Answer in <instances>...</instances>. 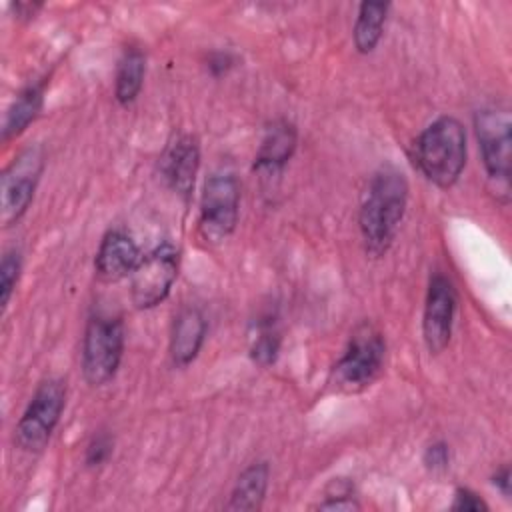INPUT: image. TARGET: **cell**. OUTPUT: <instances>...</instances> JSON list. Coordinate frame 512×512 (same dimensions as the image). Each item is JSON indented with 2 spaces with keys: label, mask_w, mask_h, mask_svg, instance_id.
<instances>
[{
  "label": "cell",
  "mask_w": 512,
  "mask_h": 512,
  "mask_svg": "<svg viewBox=\"0 0 512 512\" xmlns=\"http://www.w3.org/2000/svg\"><path fill=\"white\" fill-rule=\"evenodd\" d=\"M408 204V182L396 168L378 170L364 194L358 226L364 248L378 258L392 246Z\"/></svg>",
  "instance_id": "6da1fadb"
},
{
  "label": "cell",
  "mask_w": 512,
  "mask_h": 512,
  "mask_svg": "<svg viewBox=\"0 0 512 512\" xmlns=\"http://www.w3.org/2000/svg\"><path fill=\"white\" fill-rule=\"evenodd\" d=\"M418 170L438 188H450L466 166V130L454 116H440L414 142Z\"/></svg>",
  "instance_id": "7a4b0ae2"
},
{
  "label": "cell",
  "mask_w": 512,
  "mask_h": 512,
  "mask_svg": "<svg viewBox=\"0 0 512 512\" xmlns=\"http://www.w3.org/2000/svg\"><path fill=\"white\" fill-rule=\"evenodd\" d=\"M384 352L386 344L382 334L370 322H362L352 332L346 352L334 364L330 384L344 394L366 390L382 370Z\"/></svg>",
  "instance_id": "3957f363"
},
{
  "label": "cell",
  "mask_w": 512,
  "mask_h": 512,
  "mask_svg": "<svg viewBox=\"0 0 512 512\" xmlns=\"http://www.w3.org/2000/svg\"><path fill=\"white\" fill-rule=\"evenodd\" d=\"M124 352V324L120 316L96 312L88 318L82 338V374L90 386L110 382Z\"/></svg>",
  "instance_id": "277c9868"
},
{
  "label": "cell",
  "mask_w": 512,
  "mask_h": 512,
  "mask_svg": "<svg viewBox=\"0 0 512 512\" xmlns=\"http://www.w3.org/2000/svg\"><path fill=\"white\" fill-rule=\"evenodd\" d=\"M474 128L482 162L490 182L496 184V196L508 202L510 196V110L506 104H492L476 112Z\"/></svg>",
  "instance_id": "5b68a950"
},
{
  "label": "cell",
  "mask_w": 512,
  "mask_h": 512,
  "mask_svg": "<svg viewBox=\"0 0 512 512\" xmlns=\"http://www.w3.org/2000/svg\"><path fill=\"white\" fill-rule=\"evenodd\" d=\"M66 404V384L60 378H46L38 384L22 412L14 440L24 452H42L60 422Z\"/></svg>",
  "instance_id": "8992f818"
},
{
  "label": "cell",
  "mask_w": 512,
  "mask_h": 512,
  "mask_svg": "<svg viewBox=\"0 0 512 512\" xmlns=\"http://www.w3.org/2000/svg\"><path fill=\"white\" fill-rule=\"evenodd\" d=\"M240 212V184L234 174H212L202 190L198 230L208 244L226 240L236 224Z\"/></svg>",
  "instance_id": "52a82bcc"
},
{
  "label": "cell",
  "mask_w": 512,
  "mask_h": 512,
  "mask_svg": "<svg viewBox=\"0 0 512 512\" xmlns=\"http://www.w3.org/2000/svg\"><path fill=\"white\" fill-rule=\"evenodd\" d=\"M180 254L172 244L156 246L130 274V298L136 308L148 310L158 306L178 276Z\"/></svg>",
  "instance_id": "ba28073f"
},
{
  "label": "cell",
  "mask_w": 512,
  "mask_h": 512,
  "mask_svg": "<svg viewBox=\"0 0 512 512\" xmlns=\"http://www.w3.org/2000/svg\"><path fill=\"white\" fill-rule=\"evenodd\" d=\"M44 170V154L38 146L22 150L2 172L0 188V222L12 226L28 210L40 174Z\"/></svg>",
  "instance_id": "9c48e42d"
},
{
  "label": "cell",
  "mask_w": 512,
  "mask_h": 512,
  "mask_svg": "<svg viewBox=\"0 0 512 512\" xmlns=\"http://www.w3.org/2000/svg\"><path fill=\"white\" fill-rule=\"evenodd\" d=\"M456 314V290L454 284L444 274H434L428 284L424 316H422V336L430 354H440L450 338Z\"/></svg>",
  "instance_id": "30bf717a"
},
{
  "label": "cell",
  "mask_w": 512,
  "mask_h": 512,
  "mask_svg": "<svg viewBox=\"0 0 512 512\" xmlns=\"http://www.w3.org/2000/svg\"><path fill=\"white\" fill-rule=\"evenodd\" d=\"M198 166H200V148H198V140L190 134L178 136L164 150L160 158V172L166 184L182 198H188L192 194Z\"/></svg>",
  "instance_id": "8fae6325"
},
{
  "label": "cell",
  "mask_w": 512,
  "mask_h": 512,
  "mask_svg": "<svg viewBox=\"0 0 512 512\" xmlns=\"http://www.w3.org/2000/svg\"><path fill=\"white\" fill-rule=\"evenodd\" d=\"M140 262V250L136 242L122 230H110L104 234L96 258L94 268L96 276L102 282H118L134 272Z\"/></svg>",
  "instance_id": "7c38bea8"
},
{
  "label": "cell",
  "mask_w": 512,
  "mask_h": 512,
  "mask_svg": "<svg viewBox=\"0 0 512 512\" xmlns=\"http://www.w3.org/2000/svg\"><path fill=\"white\" fill-rule=\"evenodd\" d=\"M296 142H298V134L292 122L288 120L272 122L260 140V146L254 158V170L266 176L280 174L282 168L292 158L296 150Z\"/></svg>",
  "instance_id": "4fadbf2b"
},
{
  "label": "cell",
  "mask_w": 512,
  "mask_h": 512,
  "mask_svg": "<svg viewBox=\"0 0 512 512\" xmlns=\"http://www.w3.org/2000/svg\"><path fill=\"white\" fill-rule=\"evenodd\" d=\"M206 328V318L198 308L188 306L178 312L170 334V358L174 366H188L198 356Z\"/></svg>",
  "instance_id": "5bb4252c"
},
{
  "label": "cell",
  "mask_w": 512,
  "mask_h": 512,
  "mask_svg": "<svg viewBox=\"0 0 512 512\" xmlns=\"http://www.w3.org/2000/svg\"><path fill=\"white\" fill-rule=\"evenodd\" d=\"M268 478H270L268 462L258 460V462H252L250 466H246L240 472V476L230 492V502L226 508L238 510V512L258 510L266 498Z\"/></svg>",
  "instance_id": "9a60e30c"
},
{
  "label": "cell",
  "mask_w": 512,
  "mask_h": 512,
  "mask_svg": "<svg viewBox=\"0 0 512 512\" xmlns=\"http://www.w3.org/2000/svg\"><path fill=\"white\" fill-rule=\"evenodd\" d=\"M44 88H46V80H38L28 84L26 88H22L18 92V96L14 98L12 106L6 112L4 118V126H2V140H10L16 138L18 134H22L30 122L36 120V116L42 110L44 104Z\"/></svg>",
  "instance_id": "2e32d148"
},
{
  "label": "cell",
  "mask_w": 512,
  "mask_h": 512,
  "mask_svg": "<svg viewBox=\"0 0 512 512\" xmlns=\"http://www.w3.org/2000/svg\"><path fill=\"white\" fill-rule=\"evenodd\" d=\"M388 10H390L388 2H362L358 6L352 38H354V48L360 54H370L378 46L386 18H388Z\"/></svg>",
  "instance_id": "e0dca14e"
},
{
  "label": "cell",
  "mask_w": 512,
  "mask_h": 512,
  "mask_svg": "<svg viewBox=\"0 0 512 512\" xmlns=\"http://www.w3.org/2000/svg\"><path fill=\"white\" fill-rule=\"evenodd\" d=\"M146 72V58L144 52L130 46L118 60L116 66V80H114V96L120 104H130L142 90Z\"/></svg>",
  "instance_id": "ac0fdd59"
},
{
  "label": "cell",
  "mask_w": 512,
  "mask_h": 512,
  "mask_svg": "<svg viewBox=\"0 0 512 512\" xmlns=\"http://www.w3.org/2000/svg\"><path fill=\"white\" fill-rule=\"evenodd\" d=\"M278 350H280V332L276 328V322L272 316H264L256 322L254 334L250 338V354L258 364L268 366L276 360Z\"/></svg>",
  "instance_id": "d6986e66"
},
{
  "label": "cell",
  "mask_w": 512,
  "mask_h": 512,
  "mask_svg": "<svg viewBox=\"0 0 512 512\" xmlns=\"http://www.w3.org/2000/svg\"><path fill=\"white\" fill-rule=\"evenodd\" d=\"M318 510H360L354 496V484L348 478H332L324 490V500L316 504Z\"/></svg>",
  "instance_id": "ffe728a7"
},
{
  "label": "cell",
  "mask_w": 512,
  "mask_h": 512,
  "mask_svg": "<svg viewBox=\"0 0 512 512\" xmlns=\"http://www.w3.org/2000/svg\"><path fill=\"white\" fill-rule=\"evenodd\" d=\"M20 270H22V254L18 248H10L4 252L2 262H0V306L2 310H6L12 292L18 284L20 278Z\"/></svg>",
  "instance_id": "44dd1931"
},
{
  "label": "cell",
  "mask_w": 512,
  "mask_h": 512,
  "mask_svg": "<svg viewBox=\"0 0 512 512\" xmlns=\"http://www.w3.org/2000/svg\"><path fill=\"white\" fill-rule=\"evenodd\" d=\"M112 446H114V442H112V436H110L108 432H98V434H94V436L90 438L88 446H86L84 462H86L88 466H92V468H94V466H102V464L110 458Z\"/></svg>",
  "instance_id": "7402d4cb"
},
{
  "label": "cell",
  "mask_w": 512,
  "mask_h": 512,
  "mask_svg": "<svg viewBox=\"0 0 512 512\" xmlns=\"http://www.w3.org/2000/svg\"><path fill=\"white\" fill-rule=\"evenodd\" d=\"M422 462L424 466L430 470V472H442L450 466V450L444 442H434L430 444L426 450H424V456H422Z\"/></svg>",
  "instance_id": "603a6c76"
},
{
  "label": "cell",
  "mask_w": 512,
  "mask_h": 512,
  "mask_svg": "<svg viewBox=\"0 0 512 512\" xmlns=\"http://www.w3.org/2000/svg\"><path fill=\"white\" fill-rule=\"evenodd\" d=\"M452 510H460V512H486L488 504L470 488H458L454 494V502H452Z\"/></svg>",
  "instance_id": "cb8c5ba5"
},
{
  "label": "cell",
  "mask_w": 512,
  "mask_h": 512,
  "mask_svg": "<svg viewBox=\"0 0 512 512\" xmlns=\"http://www.w3.org/2000/svg\"><path fill=\"white\" fill-rule=\"evenodd\" d=\"M42 6H44L42 2H16V4H12L18 20H32L42 10Z\"/></svg>",
  "instance_id": "d4e9b609"
},
{
  "label": "cell",
  "mask_w": 512,
  "mask_h": 512,
  "mask_svg": "<svg viewBox=\"0 0 512 512\" xmlns=\"http://www.w3.org/2000/svg\"><path fill=\"white\" fill-rule=\"evenodd\" d=\"M492 484L508 498L510 496V468L504 464L496 470V474L492 476Z\"/></svg>",
  "instance_id": "484cf974"
},
{
  "label": "cell",
  "mask_w": 512,
  "mask_h": 512,
  "mask_svg": "<svg viewBox=\"0 0 512 512\" xmlns=\"http://www.w3.org/2000/svg\"><path fill=\"white\" fill-rule=\"evenodd\" d=\"M214 66H218L216 74L226 72L232 66V56L230 54H214L212 60H210V68H214Z\"/></svg>",
  "instance_id": "4316f807"
}]
</instances>
